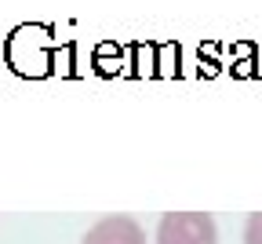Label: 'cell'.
<instances>
[{"instance_id":"cell-1","label":"cell","mask_w":262,"mask_h":244,"mask_svg":"<svg viewBox=\"0 0 262 244\" xmlns=\"http://www.w3.org/2000/svg\"><path fill=\"white\" fill-rule=\"evenodd\" d=\"M157 244H219V230L208 212H164Z\"/></svg>"},{"instance_id":"cell-2","label":"cell","mask_w":262,"mask_h":244,"mask_svg":"<svg viewBox=\"0 0 262 244\" xmlns=\"http://www.w3.org/2000/svg\"><path fill=\"white\" fill-rule=\"evenodd\" d=\"M80 244H146V233L131 215H106L84 233Z\"/></svg>"},{"instance_id":"cell-3","label":"cell","mask_w":262,"mask_h":244,"mask_svg":"<svg viewBox=\"0 0 262 244\" xmlns=\"http://www.w3.org/2000/svg\"><path fill=\"white\" fill-rule=\"evenodd\" d=\"M244 244H262V212H251L244 222Z\"/></svg>"}]
</instances>
